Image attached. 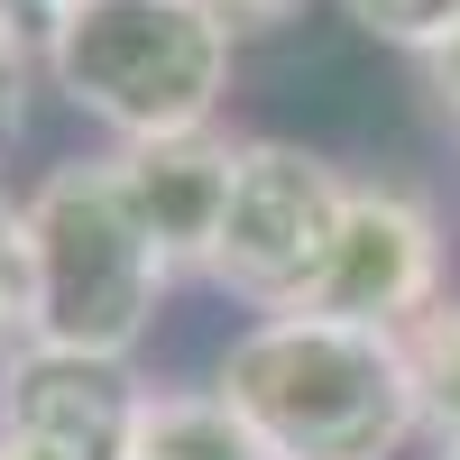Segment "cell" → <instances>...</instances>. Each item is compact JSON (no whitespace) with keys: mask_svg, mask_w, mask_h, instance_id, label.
Listing matches in <instances>:
<instances>
[{"mask_svg":"<svg viewBox=\"0 0 460 460\" xmlns=\"http://www.w3.org/2000/svg\"><path fill=\"white\" fill-rule=\"evenodd\" d=\"M433 304H442V221H433V203L405 194V184H350L332 258H323V277L295 314L405 341Z\"/></svg>","mask_w":460,"mask_h":460,"instance_id":"obj_5","label":"cell"},{"mask_svg":"<svg viewBox=\"0 0 460 460\" xmlns=\"http://www.w3.org/2000/svg\"><path fill=\"white\" fill-rule=\"evenodd\" d=\"M28 341V240H19V203L0 194V341Z\"/></svg>","mask_w":460,"mask_h":460,"instance_id":"obj_11","label":"cell"},{"mask_svg":"<svg viewBox=\"0 0 460 460\" xmlns=\"http://www.w3.org/2000/svg\"><path fill=\"white\" fill-rule=\"evenodd\" d=\"M424 84H433V102H442V120H460V28L424 56Z\"/></svg>","mask_w":460,"mask_h":460,"instance_id":"obj_14","label":"cell"},{"mask_svg":"<svg viewBox=\"0 0 460 460\" xmlns=\"http://www.w3.org/2000/svg\"><path fill=\"white\" fill-rule=\"evenodd\" d=\"M129 460H267V451L240 433V414L203 387V396H147L138 433H129Z\"/></svg>","mask_w":460,"mask_h":460,"instance_id":"obj_8","label":"cell"},{"mask_svg":"<svg viewBox=\"0 0 460 460\" xmlns=\"http://www.w3.org/2000/svg\"><path fill=\"white\" fill-rule=\"evenodd\" d=\"M65 10H74V0H0V28H19V37H47Z\"/></svg>","mask_w":460,"mask_h":460,"instance_id":"obj_15","label":"cell"},{"mask_svg":"<svg viewBox=\"0 0 460 460\" xmlns=\"http://www.w3.org/2000/svg\"><path fill=\"white\" fill-rule=\"evenodd\" d=\"M147 387L120 359L19 341L0 359V460H129Z\"/></svg>","mask_w":460,"mask_h":460,"instance_id":"obj_6","label":"cell"},{"mask_svg":"<svg viewBox=\"0 0 460 460\" xmlns=\"http://www.w3.org/2000/svg\"><path fill=\"white\" fill-rule=\"evenodd\" d=\"M37 65L74 111L120 129V147L212 129L230 93V37L203 0H74L37 37Z\"/></svg>","mask_w":460,"mask_h":460,"instance_id":"obj_3","label":"cell"},{"mask_svg":"<svg viewBox=\"0 0 460 460\" xmlns=\"http://www.w3.org/2000/svg\"><path fill=\"white\" fill-rule=\"evenodd\" d=\"M19 240H28V341L129 368V350L147 341V323L166 304L175 258L129 212L120 166L111 157L47 166L37 194L19 203Z\"/></svg>","mask_w":460,"mask_h":460,"instance_id":"obj_2","label":"cell"},{"mask_svg":"<svg viewBox=\"0 0 460 460\" xmlns=\"http://www.w3.org/2000/svg\"><path fill=\"white\" fill-rule=\"evenodd\" d=\"M341 203H350V175L332 157H314V147H295V138H240V166H230V203H221L203 277L221 295L258 304V323L295 314V304L314 295L323 258H332Z\"/></svg>","mask_w":460,"mask_h":460,"instance_id":"obj_4","label":"cell"},{"mask_svg":"<svg viewBox=\"0 0 460 460\" xmlns=\"http://www.w3.org/2000/svg\"><path fill=\"white\" fill-rule=\"evenodd\" d=\"M203 10H212V28L230 37V47H249V37H286L314 0H203Z\"/></svg>","mask_w":460,"mask_h":460,"instance_id":"obj_12","label":"cell"},{"mask_svg":"<svg viewBox=\"0 0 460 460\" xmlns=\"http://www.w3.org/2000/svg\"><path fill=\"white\" fill-rule=\"evenodd\" d=\"M368 37H387V47H405V56H433L442 37L460 28V0H341Z\"/></svg>","mask_w":460,"mask_h":460,"instance_id":"obj_10","label":"cell"},{"mask_svg":"<svg viewBox=\"0 0 460 460\" xmlns=\"http://www.w3.org/2000/svg\"><path fill=\"white\" fill-rule=\"evenodd\" d=\"M111 166H120L129 212L147 221V240H157L175 267H203V258H212V230H221V203H230L240 138H221V129H184V138L111 147Z\"/></svg>","mask_w":460,"mask_h":460,"instance_id":"obj_7","label":"cell"},{"mask_svg":"<svg viewBox=\"0 0 460 460\" xmlns=\"http://www.w3.org/2000/svg\"><path fill=\"white\" fill-rule=\"evenodd\" d=\"M442 460H460V451H442Z\"/></svg>","mask_w":460,"mask_h":460,"instance_id":"obj_16","label":"cell"},{"mask_svg":"<svg viewBox=\"0 0 460 460\" xmlns=\"http://www.w3.org/2000/svg\"><path fill=\"white\" fill-rule=\"evenodd\" d=\"M19 129H28V37L0 28V157H10Z\"/></svg>","mask_w":460,"mask_h":460,"instance_id":"obj_13","label":"cell"},{"mask_svg":"<svg viewBox=\"0 0 460 460\" xmlns=\"http://www.w3.org/2000/svg\"><path fill=\"white\" fill-rule=\"evenodd\" d=\"M212 396L267 460H396L414 414V368L396 332H350L314 314H267L221 350Z\"/></svg>","mask_w":460,"mask_h":460,"instance_id":"obj_1","label":"cell"},{"mask_svg":"<svg viewBox=\"0 0 460 460\" xmlns=\"http://www.w3.org/2000/svg\"><path fill=\"white\" fill-rule=\"evenodd\" d=\"M405 368H414V414L442 433V451H460V304L451 295L405 332Z\"/></svg>","mask_w":460,"mask_h":460,"instance_id":"obj_9","label":"cell"}]
</instances>
